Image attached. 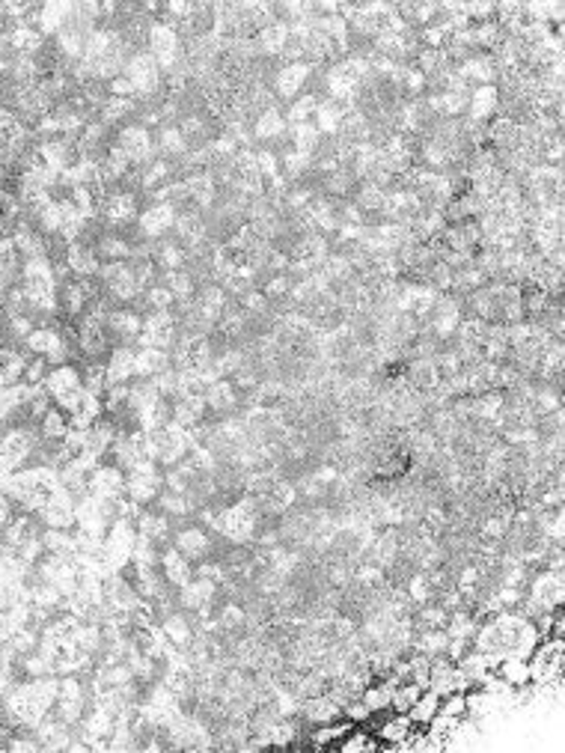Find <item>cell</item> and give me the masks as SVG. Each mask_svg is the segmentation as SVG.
Wrapping results in <instances>:
<instances>
[{
  "label": "cell",
  "instance_id": "9",
  "mask_svg": "<svg viewBox=\"0 0 565 753\" xmlns=\"http://www.w3.org/2000/svg\"><path fill=\"white\" fill-rule=\"evenodd\" d=\"M441 715H450L455 721L468 718V700H464V691H450L441 697Z\"/></svg>",
  "mask_w": 565,
  "mask_h": 753
},
{
  "label": "cell",
  "instance_id": "6",
  "mask_svg": "<svg viewBox=\"0 0 565 753\" xmlns=\"http://www.w3.org/2000/svg\"><path fill=\"white\" fill-rule=\"evenodd\" d=\"M438 709H441V697H438L434 691L425 688V691L420 693V697H416L414 706L408 709V718H411L414 727H425V723H429L434 715H438Z\"/></svg>",
  "mask_w": 565,
  "mask_h": 753
},
{
  "label": "cell",
  "instance_id": "3",
  "mask_svg": "<svg viewBox=\"0 0 565 753\" xmlns=\"http://www.w3.org/2000/svg\"><path fill=\"white\" fill-rule=\"evenodd\" d=\"M176 551L191 563H203L208 554L214 551V542L203 528H196L194 524V528H185V530L176 533Z\"/></svg>",
  "mask_w": 565,
  "mask_h": 753
},
{
  "label": "cell",
  "instance_id": "8",
  "mask_svg": "<svg viewBox=\"0 0 565 753\" xmlns=\"http://www.w3.org/2000/svg\"><path fill=\"white\" fill-rule=\"evenodd\" d=\"M425 688L420 685H414V682L408 679H402V682H396L393 685V697H390V709L393 712H402V715H408V709L416 702V697H420Z\"/></svg>",
  "mask_w": 565,
  "mask_h": 753
},
{
  "label": "cell",
  "instance_id": "1",
  "mask_svg": "<svg viewBox=\"0 0 565 753\" xmlns=\"http://www.w3.org/2000/svg\"><path fill=\"white\" fill-rule=\"evenodd\" d=\"M123 75L132 81L134 93L137 96H152L158 90V84H161V66L155 63L152 54H134L132 60H125Z\"/></svg>",
  "mask_w": 565,
  "mask_h": 753
},
{
  "label": "cell",
  "instance_id": "5",
  "mask_svg": "<svg viewBox=\"0 0 565 753\" xmlns=\"http://www.w3.org/2000/svg\"><path fill=\"white\" fill-rule=\"evenodd\" d=\"M158 563H161L164 581L170 583V587H176V590H182L185 583L194 578V563L187 560V557H182V554L176 551V545H173V548H164L161 557H158Z\"/></svg>",
  "mask_w": 565,
  "mask_h": 753
},
{
  "label": "cell",
  "instance_id": "2",
  "mask_svg": "<svg viewBox=\"0 0 565 753\" xmlns=\"http://www.w3.org/2000/svg\"><path fill=\"white\" fill-rule=\"evenodd\" d=\"M310 75H313V66L310 63H304V60L286 63L280 72H277V81H274L277 96L295 102V98L304 93V87H306V81H310Z\"/></svg>",
  "mask_w": 565,
  "mask_h": 753
},
{
  "label": "cell",
  "instance_id": "7",
  "mask_svg": "<svg viewBox=\"0 0 565 753\" xmlns=\"http://www.w3.org/2000/svg\"><path fill=\"white\" fill-rule=\"evenodd\" d=\"M283 134H286V116L277 107H265L260 120H256V137L274 141V137H283Z\"/></svg>",
  "mask_w": 565,
  "mask_h": 753
},
{
  "label": "cell",
  "instance_id": "4",
  "mask_svg": "<svg viewBox=\"0 0 565 753\" xmlns=\"http://www.w3.org/2000/svg\"><path fill=\"white\" fill-rule=\"evenodd\" d=\"M468 107H470L473 123H488L491 116L500 111V87H494V84L473 87V93L468 96Z\"/></svg>",
  "mask_w": 565,
  "mask_h": 753
}]
</instances>
